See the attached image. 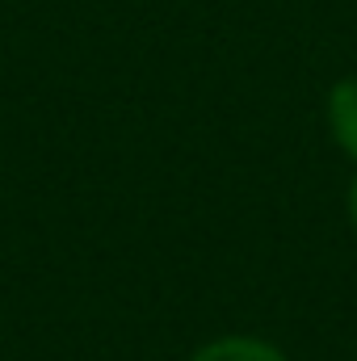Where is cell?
<instances>
[{"label": "cell", "instance_id": "6da1fadb", "mask_svg": "<svg viewBox=\"0 0 357 361\" xmlns=\"http://www.w3.org/2000/svg\"><path fill=\"white\" fill-rule=\"evenodd\" d=\"M328 135L332 143L357 164V76H345L328 89Z\"/></svg>", "mask_w": 357, "mask_h": 361}, {"label": "cell", "instance_id": "7a4b0ae2", "mask_svg": "<svg viewBox=\"0 0 357 361\" xmlns=\"http://www.w3.org/2000/svg\"><path fill=\"white\" fill-rule=\"evenodd\" d=\"M189 361H290L277 345H269L265 336H248V332H231V336H214L206 341Z\"/></svg>", "mask_w": 357, "mask_h": 361}, {"label": "cell", "instance_id": "3957f363", "mask_svg": "<svg viewBox=\"0 0 357 361\" xmlns=\"http://www.w3.org/2000/svg\"><path fill=\"white\" fill-rule=\"evenodd\" d=\"M349 223H353V231H357V177L349 185Z\"/></svg>", "mask_w": 357, "mask_h": 361}]
</instances>
